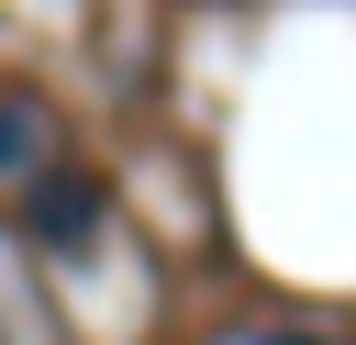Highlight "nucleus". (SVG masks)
Returning a JSON list of instances; mask_svg holds the SVG:
<instances>
[{"label":"nucleus","instance_id":"f257e3e1","mask_svg":"<svg viewBox=\"0 0 356 345\" xmlns=\"http://www.w3.org/2000/svg\"><path fill=\"white\" fill-rule=\"evenodd\" d=\"M22 234H33V245H89V234H100V178H89V167H44V178L22 189Z\"/></svg>","mask_w":356,"mask_h":345},{"label":"nucleus","instance_id":"f03ea898","mask_svg":"<svg viewBox=\"0 0 356 345\" xmlns=\"http://www.w3.org/2000/svg\"><path fill=\"white\" fill-rule=\"evenodd\" d=\"M22 167H44V111L0 100V178H22Z\"/></svg>","mask_w":356,"mask_h":345}]
</instances>
